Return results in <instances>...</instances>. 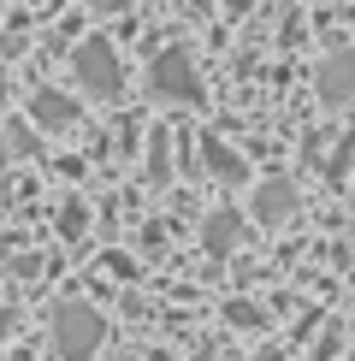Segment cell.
Instances as JSON below:
<instances>
[{
    "mask_svg": "<svg viewBox=\"0 0 355 361\" xmlns=\"http://www.w3.org/2000/svg\"><path fill=\"white\" fill-rule=\"evenodd\" d=\"M18 361H30V355H18Z\"/></svg>",
    "mask_w": 355,
    "mask_h": 361,
    "instance_id": "obj_15",
    "label": "cell"
},
{
    "mask_svg": "<svg viewBox=\"0 0 355 361\" xmlns=\"http://www.w3.org/2000/svg\"><path fill=\"white\" fill-rule=\"evenodd\" d=\"M349 154H355V137H344V142H337V160H325V172H332V178H344V172H349Z\"/></svg>",
    "mask_w": 355,
    "mask_h": 361,
    "instance_id": "obj_9",
    "label": "cell"
},
{
    "mask_svg": "<svg viewBox=\"0 0 355 361\" xmlns=\"http://www.w3.org/2000/svg\"><path fill=\"white\" fill-rule=\"evenodd\" d=\"M196 361H213V355H196Z\"/></svg>",
    "mask_w": 355,
    "mask_h": 361,
    "instance_id": "obj_14",
    "label": "cell"
},
{
    "mask_svg": "<svg viewBox=\"0 0 355 361\" xmlns=\"http://www.w3.org/2000/svg\"><path fill=\"white\" fill-rule=\"evenodd\" d=\"M6 326H12V314H6V308H0V338H6Z\"/></svg>",
    "mask_w": 355,
    "mask_h": 361,
    "instance_id": "obj_13",
    "label": "cell"
},
{
    "mask_svg": "<svg viewBox=\"0 0 355 361\" xmlns=\"http://www.w3.org/2000/svg\"><path fill=\"white\" fill-rule=\"evenodd\" d=\"M296 202H302V195H296L290 178H266V184L255 190V219L266 225V231H278V225L296 219Z\"/></svg>",
    "mask_w": 355,
    "mask_h": 361,
    "instance_id": "obj_5",
    "label": "cell"
},
{
    "mask_svg": "<svg viewBox=\"0 0 355 361\" xmlns=\"http://www.w3.org/2000/svg\"><path fill=\"white\" fill-rule=\"evenodd\" d=\"M89 6H101V12H118V6H125V0H89Z\"/></svg>",
    "mask_w": 355,
    "mask_h": 361,
    "instance_id": "obj_11",
    "label": "cell"
},
{
    "mask_svg": "<svg viewBox=\"0 0 355 361\" xmlns=\"http://www.w3.org/2000/svg\"><path fill=\"white\" fill-rule=\"evenodd\" d=\"M148 83H154V95H166V101H201V78H196V59H189L184 48L160 54V59H154V71H148Z\"/></svg>",
    "mask_w": 355,
    "mask_h": 361,
    "instance_id": "obj_2",
    "label": "cell"
},
{
    "mask_svg": "<svg viewBox=\"0 0 355 361\" xmlns=\"http://www.w3.org/2000/svg\"><path fill=\"white\" fill-rule=\"evenodd\" d=\"M77 78L95 89V95H118L125 71H118V54L107 48V42H83V48H77Z\"/></svg>",
    "mask_w": 355,
    "mask_h": 361,
    "instance_id": "obj_4",
    "label": "cell"
},
{
    "mask_svg": "<svg viewBox=\"0 0 355 361\" xmlns=\"http://www.w3.org/2000/svg\"><path fill=\"white\" fill-rule=\"evenodd\" d=\"M314 89H320L325 107H344V101H355V48L325 54L320 71H314Z\"/></svg>",
    "mask_w": 355,
    "mask_h": 361,
    "instance_id": "obj_3",
    "label": "cell"
},
{
    "mask_svg": "<svg viewBox=\"0 0 355 361\" xmlns=\"http://www.w3.org/2000/svg\"><path fill=\"white\" fill-rule=\"evenodd\" d=\"M237 237H243V219H237V214H213V219H207V231H201V243L213 249V255H231Z\"/></svg>",
    "mask_w": 355,
    "mask_h": 361,
    "instance_id": "obj_6",
    "label": "cell"
},
{
    "mask_svg": "<svg viewBox=\"0 0 355 361\" xmlns=\"http://www.w3.org/2000/svg\"><path fill=\"white\" fill-rule=\"evenodd\" d=\"M231 320H237V326H261V308H243V302H231Z\"/></svg>",
    "mask_w": 355,
    "mask_h": 361,
    "instance_id": "obj_10",
    "label": "cell"
},
{
    "mask_svg": "<svg viewBox=\"0 0 355 361\" xmlns=\"http://www.w3.org/2000/svg\"><path fill=\"white\" fill-rule=\"evenodd\" d=\"M201 154H207V172H213V178H225V184H237V178H243V160H237L219 137H207V142H201Z\"/></svg>",
    "mask_w": 355,
    "mask_h": 361,
    "instance_id": "obj_7",
    "label": "cell"
},
{
    "mask_svg": "<svg viewBox=\"0 0 355 361\" xmlns=\"http://www.w3.org/2000/svg\"><path fill=\"white\" fill-rule=\"evenodd\" d=\"M101 338H107V326H101V314L89 302H59L54 308V350L66 361H83L101 350Z\"/></svg>",
    "mask_w": 355,
    "mask_h": 361,
    "instance_id": "obj_1",
    "label": "cell"
},
{
    "mask_svg": "<svg viewBox=\"0 0 355 361\" xmlns=\"http://www.w3.org/2000/svg\"><path fill=\"white\" fill-rule=\"evenodd\" d=\"M255 361H285V355H278V350H261V355H255Z\"/></svg>",
    "mask_w": 355,
    "mask_h": 361,
    "instance_id": "obj_12",
    "label": "cell"
},
{
    "mask_svg": "<svg viewBox=\"0 0 355 361\" xmlns=\"http://www.w3.org/2000/svg\"><path fill=\"white\" fill-rule=\"evenodd\" d=\"M36 107H42V118H48V125H71V101H59V95H42Z\"/></svg>",
    "mask_w": 355,
    "mask_h": 361,
    "instance_id": "obj_8",
    "label": "cell"
}]
</instances>
